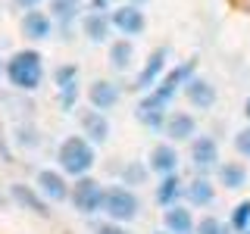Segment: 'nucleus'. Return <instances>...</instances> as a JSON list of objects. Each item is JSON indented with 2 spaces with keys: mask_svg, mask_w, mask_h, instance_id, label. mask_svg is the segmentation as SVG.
<instances>
[{
  "mask_svg": "<svg viewBox=\"0 0 250 234\" xmlns=\"http://www.w3.org/2000/svg\"><path fill=\"white\" fill-rule=\"evenodd\" d=\"M234 150L250 159V125H247V128H241L238 135H234Z\"/></svg>",
  "mask_w": 250,
  "mask_h": 234,
  "instance_id": "nucleus-28",
  "label": "nucleus"
},
{
  "mask_svg": "<svg viewBox=\"0 0 250 234\" xmlns=\"http://www.w3.org/2000/svg\"><path fill=\"white\" fill-rule=\"evenodd\" d=\"M131 3H141V0H131Z\"/></svg>",
  "mask_w": 250,
  "mask_h": 234,
  "instance_id": "nucleus-34",
  "label": "nucleus"
},
{
  "mask_svg": "<svg viewBox=\"0 0 250 234\" xmlns=\"http://www.w3.org/2000/svg\"><path fill=\"white\" fill-rule=\"evenodd\" d=\"M122 91L116 81H106V78H97V81L88 88V103L94 109H100V113H106V109H113L116 103H119Z\"/></svg>",
  "mask_w": 250,
  "mask_h": 234,
  "instance_id": "nucleus-15",
  "label": "nucleus"
},
{
  "mask_svg": "<svg viewBox=\"0 0 250 234\" xmlns=\"http://www.w3.org/2000/svg\"><path fill=\"white\" fill-rule=\"evenodd\" d=\"M3 75L10 81V88L31 94V91L41 88V81H44V57L38 50H31V47H22V50H16L6 59Z\"/></svg>",
  "mask_w": 250,
  "mask_h": 234,
  "instance_id": "nucleus-2",
  "label": "nucleus"
},
{
  "mask_svg": "<svg viewBox=\"0 0 250 234\" xmlns=\"http://www.w3.org/2000/svg\"><path fill=\"white\" fill-rule=\"evenodd\" d=\"M182 197H185V181L178 178V172H175V175L160 178V184H156V203H160L163 209L175 206V203L182 200Z\"/></svg>",
  "mask_w": 250,
  "mask_h": 234,
  "instance_id": "nucleus-20",
  "label": "nucleus"
},
{
  "mask_svg": "<svg viewBox=\"0 0 250 234\" xmlns=\"http://www.w3.org/2000/svg\"><path fill=\"white\" fill-rule=\"evenodd\" d=\"M216 175H219V184L229 187V191H241V187L247 184V169H244V162H219Z\"/></svg>",
  "mask_w": 250,
  "mask_h": 234,
  "instance_id": "nucleus-22",
  "label": "nucleus"
},
{
  "mask_svg": "<svg viewBox=\"0 0 250 234\" xmlns=\"http://www.w3.org/2000/svg\"><path fill=\"white\" fill-rule=\"evenodd\" d=\"M78 6H82V0H53L50 3V19L62 22V25H69V22L75 19Z\"/></svg>",
  "mask_w": 250,
  "mask_h": 234,
  "instance_id": "nucleus-24",
  "label": "nucleus"
},
{
  "mask_svg": "<svg viewBox=\"0 0 250 234\" xmlns=\"http://www.w3.org/2000/svg\"><path fill=\"white\" fill-rule=\"evenodd\" d=\"M191 166L200 172H209V169H219V144L216 137L209 135H200L191 140Z\"/></svg>",
  "mask_w": 250,
  "mask_h": 234,
  "instance_id": "nucleus-10",
  "label": "nucleus"
},
{
  "mask_svg": "<svg viewBox=\"0 0 250 234\" xmlns=\"http://www.w3.org/2000/svg\"><path fill=\"white\" fill-rule=\"evenodd\" d=\"M13 3L19 6V10H25V13H28V10H38V3H41V0H13Z\"/></svg>",
  "mask_w": 250,
  "mask_h": 234,
  "instance_id": "nucleus-30",
  "label": "nucleus"
},
{
  "mask_svg": "<svg viewBox=\"0 0 250 234\" xmlns=\"http://www.w3.org/2000/svg\"><path fill=\"white\" fill-rule=\"evenodd\" d=\"M22 31H25V38H31V41H47L53 35V19L41 10H28L22 16Z\"/></svg>",
  "mask_w": 250,
  "mask_h": 234,
  "instance_id": "nucleus-18",
  "label": "nucleus"
},
{
  "mask_svg": "<svg viewBox=\"0 0 250 234\" xmlns=\"http://www.w3.org/2000/svg\"><path fill=\"white\" fill-rule=\"evenodd\" d=\"M97 162V150L84 135H69L60 140L57 147V166L62 175H72V178H84Z\"/></svg>",
  "mask_w": 250,
  "mask_h": 234,
  "instance_id": "nucleus-3",
  "label": "nucleus"
},
{
  "mask_svg": "<svg viewBox=\"0 0 250 234\" xmlns=\"http://www.w3.org/2000/svg\"><path fill=\"white\" fill-rule=\"evenodd\" d=\"M10 200L16 203V206H22V209H28V213H35V215H50V209H47V200L38 194V187H31V184H10Z\"/></svg>",
  "mask_w": 250,
  "mask_h": 234,
  "instance_id": "nucleus-13",
  "label": "nucleus"
},
{
  "mask_svg": "<svg viewBox=\"0 0 250 234\" xmlns=\"http://www.w3.org/2000/svg\"><path fill=\"white\" fill-rule=\"evenodd\" d=\"M147 162H128V166L122 169V184L125 187H135V184H144L147 181Z\"/></svg>",
  "mask_w": 250,
  "mask_h": 234,
  "instance_id": "nucleus-26",
  "label": "nucleus"
},
{
  "mask_svg": "<svg viewBox=\"0 0 250 234\" xmlns=\"http://www.w3.org/2000/svg\"><path fill=\"white\" fill-rule=\"evenodd\" d=\"M194 66H197V62L188 59V62H182V66L169 69V72L160 78V84L141 97V103H138V109H135V116H138L141 125H147L150 131H163V128H166L169 103L175 100V94L185 91V84L194 78Z\"/></svg>",
  "mask_w": 250,
  "mask_h": 234,
  "instance_id": "nucleus-1",
  "label": "nucleus"
},
{
  "mask_svg": "<svg viewBox=\"0 0 250 234\" xmlns=\"http://www.w3.org/2000/svg\"><path fill=\"white\" fill-rule=\"evenodd\" d=\"M147 169L153 172V175L166 178V175H175L178 172V150L175 144H156L150 156H147Z\"/></svg>",
  "mask_w": 250,
  "mask_h": 234,
  "instance_id": "nucleus-12",
  "label": "nucleus"
},
{
  "mask_svg": "<svg viewBox=\"0 0 250 234\" xmlns=\"http://www.w3.org/2000/svg\"><path fill=\"white\" fill-rule=\"evenodd\" d=\"M166 62H169V47H160V50H153L150 59L144 62V69H141L138 78H135V91H141V94L153 91L156 84H160V78L166 75Z\"/></svg>",
  "mask_w": 250,
  "mask_h": 234,
  "instance_id": "nucleus-7",
  "label": "nucleus"
},
{
  "mask_svg": "<svg viewBox=\"0 0 250 234\" xmlns=\"http://www.w3.org/2000/svg\"><path fill=\"white\" fill-rule=\"evenodd\" d=\"M247 234H250V231H247Z\"/></svg>",
  "mask_w": 250,
  "mask_h": 234,
  "instance_id": "nucleus-35",
  "label": "nucleus"
},
{
  "mask_svg": "<svg viewBox=\"0 0 250 234\" xmlns=\"http://www.w3.org/2000/svg\"><path fill=\"white\" fill-rule=\"evenodd\" d=\"M78 78H82V72H78V66H72V62H66V66H57L53 69V84H57V100L60 106L66 109V113H72L75 103H78Z\"/></svg>",
  "mask_w": 250,
  "mask_h": 234,
  "instance_id": "nucleus-6",
  "label": "nucleus"
},
{
  "mask_svg": "<svg viewBox=\"0 0 250 234\" xmlns=\"http://www.w3.org/2000/svg\"><path fill=\"white\" fill-rule=\"evenodd\" d=\"M163 228L169 234H194L197 231V222H194L191 209L182 206V203H175V206H169L166 213H163Z\"/></svg>",
  "mask_w": 250,
  "mask_h": 234,
  "instance_id": "nucleus-17",
  "label": "nucleus"
},
{
  "mask_svg": "<svg viewBox=\"0 0 250 234\" xmlns=\"http://www.w3.org/2000/svg\"><path fill=\"white\" fill-rule=\"evenodd\" d=\"M244 116L250 119V97H247V103H244Z\"/></svg>",
  "mask_w": 250,
  "mask_h": 234,
  "instance_id": "nucleus-31",
  "label": "nucleus"
},
{
  "mask_svg": "<svg viewBox=\"0 0 250 234\" xmlns=\"http://www.w3.org/2000/svg\"><path fill=\"white\" fill-rule=\"evenodd\" d=\"M109 22H113V28L119 31V35H125V38H135V35H141V31L147 28V16H144V10H141L138 3H122L119 10H113Z\"/></svg>",
  "mask_w": 250,
  "mask_h": 234,
  "instance_id": "nucleus-9",
  "label": "nucleus"
},
{
  "mask_svg": "<svg viewBox=\"0 0 250 234\" xmlns=\"http://www.w3.org/2000/svg\"><path fill=\"white\" fill-rule=\"evenodd\" d=\"M185 200L191 203V206H213V200H216V187L209 178H194V181H188L185 184Z\"/></svg>",
  "mask_w": 250,
  "mask_h": 234,
  "instance_id": "nucleus-19",
  "label": "nucleus"
},
{
  "mask_svg": "<svg viewBox=\"0 0 250 234\" xmlns=\"http://www.w3.org/2000/svg\"><path fill=\"white\" fill-rule=\"evenodd\" d=\"M153 234H169V231H166V228H163V231H153Z\"/></svg>",
  "mask_w": 250,
  "mask_h": 234,
  "instance_id": "nucleus-32",
  "label": "nucleus"
},
{
  "mask_svg": "<svg viewBox=\"0 0 250 234\" xmlns=\"http://www.w3.org/2000/svg\"><path fill=\"white\" fill-rule=\"evenodd\" d=\"M78 125H82V135L91 140V144H106V137H109V119H106V113H100V109H82L78 113Z\"/></svg>",
  "mask_w": 250,
  "mask_h": 234,
  "instance_id": "nucleus-11",
  "label": "nucleus"
},
{
  "mask_svg": "<svg viewBox=\"0 0 250 234\" xmlns=\"http://www.w3.org/2000/svg\"><path fill=\"white\" fill-rule=\"evenodd\" d=\"M141 213V200H138V194L131 191V187H125V184H113V187H106V197H104V215L109 218V222H135Z\"/></svg>",
  "mask_w": 250,
  "mask_h": 234,
  "instance_id": "nucleus-4",
  "label": "nucleus"
},
{
  "mask_svg": "<svg viewBox=\"0 0 250 234\" xmlns=\"http://www.w3.org/2000/svg\"><path fill=\"white\" fill-rule=\"evenodd\" d=\"M163 135L169 140H194L197 135V119H194L191 113H185V109H175V113L166 116V128H163Z\"/></svg>",
  "mask_w": 250,
  "mask_h": 234,
  "instance_id": "nucleus-14",
  "label": "nucleus"
},
{
  "mask_svg": "<svg viewBox=\"0 0 250 234\" xmlns=\"http://www.w3.org/2000/svg\"><path fill=\"white\" fill-rule=\"evenodd\" d=\"M109 28H113V22H109L106 13H88L82 19V31L91 44H104L109 38Z\"/></svg>",
  "mask_w": 250,
  "mask_h": 234,
  "instance_id": "nucleus-21",
  "label": "nucleus"
},
{
  "mask_svg": "<svg viewBox=\"0 0 250 234\" xmlns=\"http://www.w3.org/2000/svg\"><path fill=\"white\" fill-rule=\"evenodd\" d=\"M194 234H231V225H225L222 218H216V215H203L197 222V231Z\"/></svg>",
  "mask_w": 250,
  "mask_h": 234,
  "instance_id": "nucleus-27",
  "label": "nucleus"
},
{
  "mask_svg": "<svg viewBox=\"0 0 250 234\" xmlns=\"http://www.w3.org/2000/svg\"><path fill=\"white\" fill-rule=\"evenodd\" d=\"M185 97L194 109H213L216 106V88L200 75H194L191 81L185 84Z\"/></svg>",
  "mask_w": 250,
  "mask_h": 234,
  "instance_id": "nucleus-16",
  "label": "nucleus"
},
{
  "mask_svg": "<svg viewBox=\"0 0 250 234\" xmlns=\"http://www.w3.org/2000/svg\"><path fill=\"white\" fill-rule=\"evenodd\" d=\"M94 234H128V228H125V225H119V222H100L97 228H94Z\"/></svg>",
  "mask_w": 250,
  "mask_h": 234,
  "instance_id": "nucleus-29",
  "label": "nucleus"
},
{
  "mask_svg": "<svg viewBox=\"0 0 250 234\" xmlns=\"http://www.w3.org/2000/svg\"><path fill=\"white\" fill-rule=\"evenodd\" d=\"M231 231L234 234H247L250 231V200H241L238 206L231 209Z\"/></svg>",
  "mask_w": 250,
  "mask_h": 234,
  "instance_id": "nucleus-25",
  "label": "nucleus"
},
{
  "mask_svg": "<svg viewBox=\"0 0 250 234\" xmlns=\"http://www.w3.org/2000/svg\"><path fill=\"white\" fill-rule=\"evenodd\" d=\"M104 197H106V187L84 175V178H75L69 203H72V209H78L82 215H97V213H104Z\"/></svg>",
  "mask_w": 250,
  "mask_h": 234,
  "instance_id": "nucleus-5",
  "label": "nucleus"
},
{
  "mask_svg": "<svg viewBox=\"0 0 250 234\" xmlns=\"http://www.w3.org/2000/svg\"><path fill=\"white\" fill-rule=\"evenodd\" d=\"M131 59H135V44H131V38H119V41L109 44V66H113L116 72H125V69L131 66Z\"/></svg>",
  "mask_w": 250,
  "mask_h": 234,
  "instance_id": "nucleus-23",
  "label": "nucleus"
},
{
  "mask_svg": "<svg viewBox=\"0 0 250 234\" xmlns=\"http://www.w3.org/2000/svg\"><path fill=\"white\" fill-rule=\"evenodd\" d=\"M35 187H38V194H41L44 200H50V203H62V200H69V194H72V187L66 184V175L57 169H41L35 175Z\"/></svg>",
  "mask_w": 250,
  "mask_h": 234,
  "instance_id": "nucleus-8",
  "label": "nucleus"
},
{
  "mask_svg": "<svg viewBox=\"0 0 250 234\" xmlns=\"http://www.w3.org/2000/svg\"><path fill=\"white\" fill-rule=\"evenodd\" d=\"M3 69H6V66H3V62H0V72H3Z\"/></svg>",
  "mask_w": 250,
  "mask_h": 234,
  "instance_id": "nucleus-33",
  "label": "nucleus"
}]
</instances>
